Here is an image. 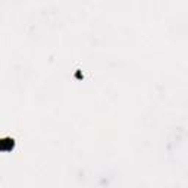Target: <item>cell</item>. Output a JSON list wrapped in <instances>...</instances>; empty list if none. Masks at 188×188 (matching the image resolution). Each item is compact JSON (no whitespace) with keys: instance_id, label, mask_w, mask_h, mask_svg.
Listing matches in <instances>:
<instances>
[{"instance_id":"1","label":"cell","mask_w":188,"mask_h":188,"mask_svg":"<svg viewBox=\"0 0 188 188\" xmlns=\"http://www.w3.org/2000/svg\"><path fill=\"white\" fill-rule=\"evenodd\" d=\"M13 148V140L12 138H1L0 140V150H10Z\"/></svg>"}]
</instances>
